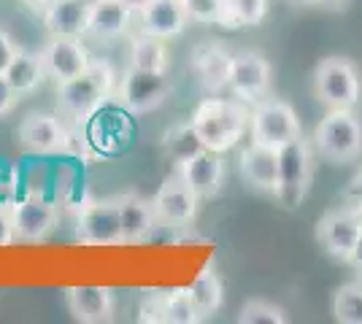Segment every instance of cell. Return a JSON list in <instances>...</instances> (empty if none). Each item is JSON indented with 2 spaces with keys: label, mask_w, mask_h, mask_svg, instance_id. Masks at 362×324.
<instances>
[{
  "label": "cell",
  "mask_w": 362,
  "mask_h": 324,
  "mask_svg": "<svg viewBox=\"0 0 362 324\" xmlns=\"http://www.w3.org/2000/svg\"><path fill=\"white\" fill-rule=\"evenodd\" d=\"M268 14V0H225L222 28H257Z\"/></svg>",
  "instance_id": "obj_28"
},
{
  "label": "cell",
  "mask_w": 362,
  "mask_h": 324,
  "mask_svg": "<svg viewBox=\"0 0 362 324\" xmlns=\"http://www.w3.org/2000/svg\"><path fill=\"white\" fill-rule=\"evenodd\" d=\"M349 263L357 265L362 270V235H360V241H357V246H354V251H351V257H349Z\"/></svg>",
  "instance_id": "obj_39"
},
{
  "label": "cell",
  "mask_w": 362,
  "mask_h": 324,
  "mask_svg": "<svg viewBox=\"0 0 362 324\" xmlns=\"http://www.w3.org/2000/svg\"><path fill=\"white\" fill-rule=\"evenodd\" d=\"M311 173H314V155H311V143L303 140V136L279 146V181L273 189V198L281 208L292 211L305 200Z\"/></svg>",
  "instance_id": "obj_4"
},
{
  "label": "cell",
  "mask_w": 362,
  "mask_h": 324,
  "mask_svg": "<svg viewBox=\"0 0 362 324\" xmlns=\"http://www.w3.org/2000/svg\"><path fill=\"white\" fill-rule=\"evenodd\" d=\"M133 138H136V124H133V114L124 106L106 103L92 114L84 127V143L98 157L122 155L133 143Z\"/></svg>",
  "instance_id": "obj_5"
},
{
  "label": "cell",
  "mask_w": 362,
  "mask_h": 324,
  "mask_svg": "<svg viewBox=\"0 0 362 324\" xmlns=\"http://www.w3.org/2000/svg\"><path fill=\"white\" fill-rule=\"evenodd\" d=\"M317 6L330 8V11H341V8H346L349 6V0H317Z\"/></svg>",
  "instance_id": "obj_37"
},
{
  "label": "cell",
  "mask_w": 362,
  "mask_h": 324,
  "mask_svg": "<svg viewBox=\"0 0 362 324\" xmlns=\"http://www.w3.org/2000/svg\"><path fill=\"white\" fill-rule=\"evenodd\" d=\"M249 133L257 143L279 149L289 140L300 138V119L289 103L279 100V97H262V100L252 103Z\"/></svg>",
  "instance_id": "obj_6"
},
{
  "label": "cell",
  "mask_w": 362,
  "mask_h": 324,
  "mask_svg": "<svg viewBox=\"0 0 362 324\" xmlns=\"http://www.w3.org/2000/svg\"><path fill=\"white\" fill-rule=\"evenodd\" d=\"M163 308H165V322L173 324H195L203 319L187 289L184 292H170L168 297H163Z\"/></svg>",
  "instance_id": "obj_30"
},
{
  "label": "cell",
  "mask_w": 362,
  "mask_h": 324,
  "mask_svg": "<svg viewBox=\"0 0 362 324\" xmlns=\"http://www.w3.org/2000/svg\"><path fill=\"white\" fill-rule=\"evenodd\" d=\"M314 90L327 108H354L362 95V76L346 57H327L319 62Z\"/></svg>",
  "instance_id": "obj_7"
},
{
  "label": "cell",
  "mask_w": 362,
  "mask_h": 324,
  "mask_svg": "<svg viewBox=\"0 0 362 324\" xmlns=\"http://www.w3.org/2000/svg\"><path fill=\"white\" fill-rule=\"evenodd\" d=\"M360 235V222H357V216L351 214L349 208L330 211L319 222V241H322L325 251L330 257H335V260H344V263H349V257H351V251L357 246Z\"/></svg>",
  "instance_id": "obj_17"
},
{
  "label": "cell",
  "mask_w": 362,
  "mask_h": 324,
  "mask_svg": "<svg viewBox=\"0 0 362 324\" xmlns=\"http://www.w3.org/2000/svg\"><path fill=\"white\" fill-rule=\"evenodd\" d=\"M314 146L330 162H351L362 155V122L354 108H330L314 130Z\"/></svg>",
  "instance_id": "obj_3"
},
{
  "label": "cell",
  "mask_w": 362,
  "mask_h": 324,
  "mask_svg": "<svg viewBox=\"0 0 362 324\" xmlns=\"http://www.w3.org/2000/svg\"><path fill=\"white\" fill-rule=\"evenodd\" d=\"M114 81H117V76H114L108 62L92 60L90 68L81 76H74L57 84L60 114L74 119V122H87L98 108H103L108 103V97L114 92Z\"/></svg>",
  "instance_id": "obj_2"
},
{
  "label": "cell",
  "mask_w": 362,
  "mask_h": 324,
  "mask_svg": "<svg viewBox=\"0 0 362 324\" xmlns=\"http://www.w3.org/2000/svg\"><path fill=\"white\" fill-rule=\"evenodd\" d=\"M141 19V32L154 35V38H179L181 32L187 30L189 22V11L184 0H151L149 6L138 14Z\"/></svg>",
  "instance_id": "obj_18"
},
{
  "label": "cell",
  "mask_w": 362,
  "mask_h": 324,
  "mask_svg": "<svg viewBox=\"0 0 362 324\" xmlns=\"http://www.w3.org/2000/svg\"><path fill=\"white\" fill-rule=\"evenodd\" d=\"M130 68L168 73V68H170V49H168L163 38L141 32V35H136L130 41Z\"/></svg>",
  "instance_id": "obj_25"
},
{
  "label": "cell",
  "mask_w": 362,
  "mask_h": 324,
  "mask_svg": "<svg viewBox=\"0 0 362 324\" xmlns=\"http://www.w3.org/2000/svg\"><path fill=\"white\" fill-rule=\"evenodd\" d=\"M68 308L84 324L111 322L114 319V292L108 287H71Z\"/></svg>",
  "instance_id": "obj_21"
},
{
  "label": "cell",
  "mask_w": 362,
  "mask_h": 324,
  "mask_svg": "<svg viewBox=\"0 0 362 324\" xmlns=\"http://www.w3.org/2000/svg\"><path fill=\"white\" fill-rule=\"evenodd\" d=\"M16 241L41 244L57 227V205L49 195H22L11 203Z\"/></svg>",
  "instance_id": "obj_9"
},
{
  "label": "cell",
  "mask_w": 362,
  "mask_h": 324,
  "mask_svg": "<svg viewBox=\"0 0 362 324\" xmlns=\"http://www.w3.org/2000/svg\"><path fill=\"white\" fill-rule=\"evenodd\" d=\"M154 205V216L160 224L165 227H187L197 216L200 208V198L189 189V184L181 179V173L176 170L170 179H165V184L157 189V195L151 198Z\"/></svg>",
  "instance_id": "obj_11"
},
{
  "label": "cell",
  "mask_w": 362,
  "mask_h": 324,
  "mask_svg": "<svg viewBox=\"0 0 362 324\" xmlns=\"http://www.w3.org/2000/svg\"><path fill=\"white\" fill-rule=\"evenodd\" d=\"M168 95H170V78L165 73H154V71L130 68L119 84V103L133 116L160 108Z\"/></svg>",
  "instance_id": "obj_10"
},
{
  "label": "cell",
  "mask_w": 362,
  "mask_h": 324,
  "mask_svg": "<svg viewBox=\"0 0 362 324\" xmlns=\"http://www.w3.org/2000/svg\"><path fill=\"white\" fill-rule=\"evenodd\" d=\"M130 19H133V11L122 0H100L90 8L87 32L100 41H111L130 30Z\"/></svg>",
  "instance_id": "obj_23"
},
{
  "label": "cell",
  "mask_w": 362,
  "mask_h": 324,
  "mask_svg": "<svg viewBox=\"0 0 362 324\" xmlns=\"http://www.w3.org/2000/svg\"><path fill=\"white\" fill-rule=\"evenodd\" d=\"M241 324H284L287 316L279 306H273L268 300H249L238 313Z\"/></svg>",
  "instance_id": "obj_31"
},
{
  "label": "cell",
  "mask_w": 362,
  "mask_h": 324,
  "mask_svg": "<svg viewBox=\"0 0 362 324\" xmlns=\"http://www.w3.org/2000/svg\"><path fill=\"white\" fill-rule=\"evenodd\" d=\"M187 11L192 22L200 25H219L222 22V11H225V0H184Z\"/></svg>",
  "instance_id": "obj_32"
},
{
  "label": "cell",
  "mask_w": 362,
  "mask_h": 324,
  "mask_svg": "<svg viewBox=\"0 0 362 324\" xmlns=\"http://www.w3.org/2000/svg\"><path fill=\"white\" fill-rule=\"evenodd\" d=\"M271 62L259 52H238V54H233L227 90L243 103H257L271 90Z\"/></svg>",
  "instance_id": "obj_12"
},
{
  "label": "cell",
  "mask_w": 362,
  "mask_h": 324,
  "mask_svg": "<svg viewBox=\"0 0 362 324\" xmlns=\"http://www.w3.org/2000/svg\"><path fill=\"white\" fill-rule=\"evenodd\" d=\"M19 143L25 146V152L44 157L65 152L71 146V136L60 116L35 111V114H28L19 124Z\"/></svg>",
  "instance_id": "obj_13"
},
{
  "label": "cell",
  "mask_w": 362,
  "mask_h": 324,
  "mask_svg": "<svg viewBox=\"0 0 362 324\" xmlns=\"http://www.w3.org/2000/svg\"><path fill=\"white\" fill-rule=\"evenodd\" d=\"M76 238L84 246H119L124 244L119 222V198L87 203L76 216Z\"/></svg>",
  "instance_id": "obj_8"
},
{
  "label": "cell",
  "mask_w": 362,
  "mask_h": 324,
  "mask_svg": "<svg viewBox=\"0 0 362 324\" xmlns=\"http://www.w3.org/2000/svg\"><path fill=\"white\" fill-rule=\"evenodd\" d=\"M238 173L252 189L273 195L276 181H279V149L252 140L249 146H243L238 157Z\"/></svg>",
  "instance_id": "obj_15"
},
{
  "label": "cell",
  "mask_w": 362,
  "mask_h": 324,
  "mask_svg": "<svg viewBox=\"0 0 362 324\" xmlns=\"http://www.w3.org/2000/svg\"><path fill=\"white\" fill-rule=\"evenodd\" d=\"M292 6H308V3H317V0H289Z\"/></svg>",
  "instance_id": "obj_41"
},
{
  "label": "cell",
  "mask_w": 362,
  "mask_h": 324,
  "mask_svg": "<svg viewBox=\"0 0 362 324\" xmlns=\"http://www.w3.org/2000/svg\"><path fill=\"white\" fill-rule=\"evenodd\" d=\"M249 111L243 100H227V97H209L195 108L192 127L209 152L225 155L233 146H238L243 133L249 130Z\"/></svg>",
  "instance_id": "obj_1"
},
{
  "label": "cell",
  "mask_w": 362,
  "mask_h": 324,
  "mask_svg": "<svg viewBox=\"0 0 362 324\" xmlns=\"http://www.w3.org/2000/svg\"><path fill=\"white\" fill-rule=\"evenodd\" d=\"M3 76L8 78V84L14 87V92L22 97V95H30L35 92L41 84H44L46 76V68L44 60H41V52H16L14 60L8 62V68L3 71Z\"/></svg>",
  "instance_id": "obj_24"
},
{
  "label": "cell",
  "mask_w": 362,
  "mask_h": 324,
  "mask_svg": "<svg viewBox=\"0 0 362 324\" xmlns=\"http://www.w3.org/2000/svg\"><path fill=\"white\" fill-rule=\"evenodd\" d=\"M44 25L52 35L81 38L90 28V6L81 0H49L44 6Z\"/></svg>",
  "instance_id": "obj_20"
},
{
  "label": "cell",
  "mask_w": 362,
  "mask_h": 324,
  "mask_svg": "<svg viewBox=\"0 0 362 324\" xmlns=\"http://www.w3.org/2000/svg\"><path fill=\"white\" fill-rule=\"evenodd\" d=\"M230 68H233V52L222 44H200L192 54V71L206 92H222L230 84Z\"/></svg>",
  "instance_id": "obj_19"
},
{
  "label": "cell",
  "mask_w": 362,
  "mask_h": 324,
  "mask_svg": "<svg viewBox=\"0 0 362 324\" xmlns=\"http://www.w3.org/2000/svg\"><path fill=\"white\" fill-rule=\"evenodd\" d=\"M332 313L344 324H362V281L344 284L332 297Z\"/></svg>",
  "instance_id": "obj_29"
},
{
  "label": "cell",
  "mask_w": 362,
  "mask_h": 324,
  "mask_svg": "<svg viewBox=\"0 0 362 324\" xmlns=\"http://www.w3.org/2000/svg\"><path fill=\"white\" fill-rule=\"evenodd\" d=\"M119 222L124 244L146 241L154 232V227L160 224L157 216H154L151 200L141 198V195H119Z\"/></svg>",
  "instance_id": "obj_22"
},
{
  "label": "cell",
  "mask_w": 362,
  "mask_h": 324,
  "mask_svg": "<svg viewBox=\"0 0 362 324\" xmlns=\"http://www.w3.org/2000/svg\"><path fill=\"white\" fill-rule=\"evenodd\" d=\"M16 186H19L16 168L0 160V205H11L16 200Z\"/></svg>",
  "instance_id": "obj_33"
},
{
  "label": "cell",
  "mask_w": 362,
  "mask_h": 324,
  "mask_svg": "<svg viewBox=\"0 0 362 324\" xmlns=\"http://www.w3.org/2000/svg\"><path fill=\"white\" fill-rule=\"evenodd\" d=\"M81 3H87V6L92 8V6H95V3H100V0H81Z\"/></svg>",
  "instance_id": "obj_42"
},
{
  "label": "cell",
  "mask_w": 362,
  "mask_h": 324,
  "mask_svg": "<svg viewBox=\"0 0 362 324\" xmlns=\"http://www.w3.org/2000/svg\"><path fill=\"white\" fill-rule=\"evenodd\" d=\"M16 241L14 232V214H11V205H0V248L11 246Z\"/></svg>",
  "instance_id": "obj_34"
},
{
  "label": "cell",
  "mask_w": 362,
  "mask_h": 324,
  "mask_svg": "<svg viewBox=\"0 0 362 324\" xmlns=\"http://www.w3.org/2000/svg\"><path fill=\"white\" fill-rule=\"evenodd\" d=\"M189 297L195 303L197 313L206 319V316H214L216 311L222 308V300H225V289H222V281L214 270H203L200 276L189 284Z\"/></svg>",
  "instance_id": "obj_27"
},
{
  "label": "cell",
  "mask_w": 362,
  "mask_h": 324,
  "mask_svg": "<svg viewBox=\"0 0 362 324\" xmlns=\"http://www.w3.org/2000/svg\"><path fill=\"white\" fill-rule=\"evenodd\" d=\"M16 97H19V95H16L14 87L8 84V78L0 73V116L11 114V108L16 106Z\"/></svg>",
  "instance_id": "obj_35"
},
{
  "label": "cell",
  "mask_w": 362,
  "mask_h": 324,
  "mask_svg": "<svg viewBox=\"0 0 362 324\" xmlns=\"http://www.w3.org/2000/svg\"><path fill=\"white\" fill-rule=\"evenodd\" d=\"M25 3H28V6H35V8L41 6V11H44V6L49 3V0H25Z\"/></svg>",
  "instance_id": "obj_40"
},
{
  "label": "cell",
  "mask_w": 362,
  "mask_h": 324,
  "mask_svg": "<svg viewBox=\"0 0 362 324\" xmlns=\"http://www.w3.org/2000/svg\"><path fill=\"white\" fill-rule=\"evenodd\" d=\"M46 76L54 78L57 84L74 76H81L90 68V49L81 44V38H65V35H52V41L41 49Z\"/></svg>",
  "instance_id": "obj_14"
},
{
  "label": "cell",
  "mask_w": 362,
  "mask_h": 324,
  "mask_svg": "<svg viewBox=\"0 0 362 324\" xmlns=\"http://www.w3.org/2000/svg\"><path fill=\"white\" fill-rule=\"evenodd\" d=\"M122 3H124V6H127V8L133 11V14H141V11H144V8L149 6L151 0H122Z\"/></svg>",
  "instance_id": "obj_38"
},
{
  "label": "cell",
  "mask_w": 362,
  "mask_h": 324,
  "mask_svg": "<svg viewBox=\"0 0 362 324\" xmlns=\"http://www.w3.org/2000/svg\"><path fill=\"white\" fill-rule=\"evenodd\" d=\"M163 146H165L168 160H170L176 168H181L184 162H189V160L197 157L200 152H206V143L200 140L192 122L173 124L165 133V143H163Z\"/></svg>",
  "instance_id": "obj_26"
},
{
  "label": "cell",
  "mask_w": 362,
  "mask_h": 324,
  "mask_svg": "<svg viewBox=\"0 0 362 324\" xmlns=\"http://www.w3.org/2000/svg\"><path fill=\"white\" fill-rule=\"evenodd\" d=\"M181 173V179L189 184V189L195 192L200 200H211L219 195V189L225 184L227 165L219 152H200L197 157H192L189 162H184L181 168H176Z\"/></svg>",
  "instance_id": "obj_16"
},
{
  "label": "cell",
  "mask_w": 362,
  "mask_h": 324,
  "mask_svg": "<svg viewBox=\"0 0 362 324\" xmlns=\"http://www.w3.org/2000/svg\"><path fill=\"white\" fill-rule=\"evenodd\" d=\"M16 52H19V49H16V44L11 41V35L0 28V73L8 68V62L14 60Z\"/></svg>",
  "instance_id": "obj_36"
}]
</instances>
